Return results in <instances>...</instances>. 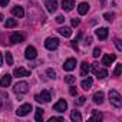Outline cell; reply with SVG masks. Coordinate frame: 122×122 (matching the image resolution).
Listing matches in <instances>:
<instances>
[{
    "label": "cell",
    "mask_w": 122,
    "mask_h": 122,
    "mask_svg": "<svg viewBox=\"0 0 122 122\" xmlns=\"http://www.w3.org/2000/svg\"><path fill=\"white\" fill-rule=\"evenodd\" d=\"M12 78H13V76H10L9 73L5 75L2 79H0V86H2V88H7V86L12 83Z\"/></svg>",
    "instance_id": "obj_14"
},
{
    "label": "cell",
    "mask_w": 122,
    "mask_h": 122,
    "mask_svg": "<svg viewBox=\"0 0 122 122\" xmlns=\"http://www.w3.org/2000/svg\"><path fill=\"white\" fill-rule=\"evenodd\" d=\"M109 102L115 108H121L122 106V96H121V93L118 91H115V89L109 91Z\"/></svg>",
    "instance_id": "obj_1"
},
{
    "label": "cell",
    "mask_w": 122,
    "mask_h": 122,
    "mask_svg": "<svg viewBox=\"0 0 122 122\" xmlns=\"http://www.w3.org/2000/svg\"><path fill=\"white\" fill-rule=\"evenodd\" d=\"M103 17H105L106 20L112 22V20H113V17H115V15H113V13H105V15H103Z\"/></svg>",
    "instance_id": "obj_31"
},
{
    "label": "cell",
    "mask_w": 122,
    "mask_h": 122,
    "mask_svg": "<svg viewBox=\"0 0 122 122\" xmlns=\"http://www.w3.org/2000/svg\"><path fill=\"white\" fill-rule=\"evenodd\" d=\"M71 119L75 121V122H81V121H82V115H81V112H79V111H72V113H71Z\"/></svg>",
    "instance_id": "obj_22"
},
{
    "label": "cell",
    "mask_w": 122,
    "mask_h": 122,
    "mask_svg": "<svg viewBox=\"0 0 122 122\" xmlns=\"http://www.w3.org/2000/svg\"><path fill=\"white\" fill-rule=\"evenodd\" d=\"M5 26H6L7 29H10V27H16V26H17V20H16V19H7V20L5 22Z\"/></svg>",
    "instance_id": "obj_24"
},
{
    "label": "cell",
    "mask_w": 122,
    "mask_h": 122,
    "mask_svg": "<svg viewBox=\"0 0 122 122\" xmlns=\"http://www.w3.org/2000/svg\"><path fill=\"white\" fill-rule=\"evenodd\" d=\"M102 119V113L98 112V111H92V118L91 121H101Z\"/></svg>",
    "instance_id": "obj_26"
},
{
    "label": "cell",
    "mask_w": 122,
    "mask_h": 122,
    "mask_svg": "<svg viewBox=\"0 0 122 122\" xmlns=\"http://www.w3.org/2000/svg\"><path fill=\"white\" fill-rule=\"evenodd\" d=\"M35 99L40 103V102H50V92H47V91H42V93L40 95H36L35 96Z\"/></svg>",
    "instance_id": "obj_6"
},
{
    "label": "cell",
    "mask_w": 122,
    "mask_h": 122,
    "mask_svg": "<svg viewBox=\"0 0 122 122\" xmlns=\"http://www.w3.org/2000/svg\"><path fill=\"white\" fill-rule=\"evenodd\" d=\"M89 71H91V66H89L86 62H82V63H81V75H82V76H86V75L89 73Z\"/></svg>",
    "instance_id": "obj_19"
},
{
    "label": "cell",
    "mask_w": 122,
    "mask_h": 122,
    "mask_svg": "<svg viewBox=\"0 0 122 122\" xmlns=\"http://www.w3.org/2000/svg\"><path fill=\"white\" fill-rule=\"evenodd\" d=\"M79 23H81V19H76V17H75V19H72V26H75V27H76V26H79Z\"/></svg>",
    "instance_id": "obj_34"
},
{
    "label": "cell",
    "mask_w": 122,
    "mask_h": 122,
    "mask_svg": "<svg viewBox=\"0 0 122 122\" xmlns=\"http://www.w3.org/2000/svg\"><path fill=\"white\" fill-rule=\"evenodd\" d=\"M5 59H6V62H7V66H12V65H13V56H12V53H10V52H7V53H6Z\"/></svg>",
    "instance_id": "obj_27"
},
{
    "label": "cell",
    "mask_w": 122,
    "mask_h": 122,
    "mask_svg": "<svg viewBox=\"0 0 122 122\" xmlns=\"http://www.w3.org/2000/svg\"><path fill=\"white\" fill-rule=\"evenodd\" d=\"M13 76L16 78H25V76H30V71L25 69V68H16L13 71Z\"/></svg>",
    "instance_id": "obj_8"
},
{
    "label": "cell",
    "mask_w": 122,
    "mask_h": 122,
    "mask_svg": "<svg viewBox=\"0 0 122 122\" xmlns=\"http://www.w3.org/2000/svg\"><path fill=\"white\" fill-rule=\"evenodd\" d=\"M56 22H57V23H63V22H65V17H63V16H60V15H59V16L56 17Z\"/></svg>",
    "instance_id": "obj_38"
},
{
    "label": "cell",
    "mask_w": 122,
    "mask_h": 122,
    "mask_svg": "<svg viewBox=\"0 0 122 122\" xmlns=\"http://www.w3.org/2000/svg\"><path fill=\"white\" fill-rule=\"evenodd\" d=\"M92 83H93L92 78H86V79H83V81L81 82V86H82L85 91H89V89L92 88Z\"/></svg>",
    "instance_id": "obj_16"
},
{
    "label": "cell",
    "mask_w": 122,
    "mask_h": 122,
    "mask_svg": "<svg viewBox=\"0 0 122 122\" xmlns=\"http://www.w3.org/2000/svg\"><path fill=\"white\" fill-rule=\"evenodd\" d=\"M30 111H32V105H30V103H23V105L16 111V115H17V116H26Z\"/></svg>",
    "instance_id": "obj_5"
},
{
    "label": "cell",
    "mask_w": 122,
    "mask_h": 122,
    "mask_svg": "<svg viewBox=\"0 0 122 122\" xmlns=\"http://www.w3.org/2000/svg\"><path fill=\"white\" fill-rule=\"evenodd\" d=\"M101 2H102V5H105V2H106V0H101Z\"/></svg>",
    "instance_id": "obj_44"
},
{
    "label": "cell",
    "mask_w": 122,
    "mask_h": 122,
    "mask_svg": "<svg viewBox=\"0 0 122 122\" xmlns=\"http://www.w3.org/2000/svg\"><path fill=\"white\" fill-rule=\"evenodd\" d=\"M95 75H96V78L98 79H105L106 76H108V71L106 69H98V72H95Z\"/></svg>",
    "instance_id": "obj_23"
},
{
    "label": "cell",
    "mask_w": 122,
    "mask_h": 122,
    "mask_svg": "<svg viewBox=\"0 0 122 122\" xmlns=\"http://www.w3.org/2000/svg\"><path fill=\"white\" fill-rule=\"evenodd\" d=\"M72 46H73V47L78 50V43H76V40H72Z\"/></svg>",
    "instance_id": "obj_41"
},
{
    "label": "cell",
    "mask_w": 122,
    "mask_h": 122,
    "mask_svg": "<svg viewBox=\"0 0 122 122\" xmlns=\"http://www.w3.org/2000/svg\"><path fill=\"white\" fill-rule=\"evenodd\" d=\"M35 119H36L37 122H42V119H43V109H42V108H37V109H36V116H35Z\"/></svg>",
    "instance_id": "obj_25"
},
{
    "label": "cell",
    "mask_w": 122,
    "mask_h": 122,
    "mask_svg": "<svg viewBox=\"0 0 122 122\" xmlns=\"http://www.w3.org/2000/svg\"><path fill=\"white\" fill-rule=\"evenodd\" d=\"M115 59H116L115 55L106 53V55H103V57H102V65H103V66H111V63L115 62Z\"/></svg>",
    "instance_id": "obj_10"
},
{
    "label": "cell",
    "mask_w": 122,
    "mask_h": 122,
    "mask_svg": "<svg viewBox=\"0 0 122 122\" xmlns=\"http://www.w3.org/2000/svg\"><path fill=\"white\" fill-rule=\"evenodd\" d=\"M45 6L49 13H55L57 9V0H45Z\"/></svg>",
    "instance_id": "obj_7"
},
{
    "label": "cell",
    "mask_w": 122,
    "mask_h": 122,
    "mask_svg": "<svg viewBox=\"0 0 122 122\" xmlns=\"http://www.w3.org/2000/svg\"><path fill=\"white\" fill-rule=\"evenodd\" d=\"M85 101H86V98H85V96H81V98H79L78 101H75V103L81 106V105H83V103H85Z\"/></svg>",
    "instance_id": "obj_33"
},
{
    "label": "cell",
    "mask_w": 122,
    "mask_h": 122,
    "mask_svg": "<svg viewBox=\"0 0 122 122\" xmlns=\"http://www.w3.org/2000/svg\"><path fill=\"white\" fill-rule=\"evenodd\" d=\"M57 32L62 35V36H65V37H69L71 35H72V30H71V27H68V26H65V27H60V29H57Z\"/></svg>",
    "instance_id": "obj_20"
},
{
    "label": "cell",
    "mask_w": 122,
    "mask_h": 122,
    "mask_svg": "<svg viewBox=\"0 0 122 122\" xmlns=\"http://www.w3.org/2000/svg\"><path fill=\"white\" fill-rule=\"evenodd\" d=\"M56 121H59V122H63L65 119H63L62 116H53V118H50V119H49V122H56Z\"/></svg>",
    "instance_id": "obj_32"
},
{
    "label": "cell",
    "mask_w": 122,
    "mask_h": 122,
    "mask_svg": "<svg viewBox=\"0 0 122 122\" xmlns=\"http://www.w3.org/2000/svg\"><path fill=\"white\" fill-rule=\"evenodd\" d=\"M65 82H66V83H69V85H73V83L76 82V78H75V76H72V75H68V76L65 78Z\"/></svg>",
    "instance_id": "obj_28"
},
{
    "label": "cell",
    "mask_w": 122,
    "mask_h": 122,
    "mask_svg": "<svg viewBox=\"0 0 122 122\" xmlns=\"http://www.w3.org/2000/svg\"><path fill=\"white\" fill-rule=\"evenodd\" d=\"M115 45H116L118 50H122V45H121V40H119V39H116V40H115Z\"/></svg>",
    "instance_id": "obj_37"
},
{
    "label": "cell",
    "mask_w": 122,
    "mask_h": 122,
    "mask_svg": "<svg viewBox=\"0 0 122 122\" xmlns=\"http://www.w3.org/2000/svg\"><path fill=\"white\" fill-rule=\"evenodd\" d=\"M91 42H92V37H91V36H88V37L85 39V45L88 46V45H91Z\"/></svg>",
    "instance_id": "obj_39"
},
{
    "label": "cell",
    "mask_w": 122,
    "mask_h": 122,
    "mask_svg": "<svg viewBox=\"0 0 122 122\" xmlns=\"http://www.w3.org/2000/svg\"><path fill=\"white\" fill-rule=\"evenodd\" d=\"M23 40H25V36H23L22 33H13V35L10 36V43H13V45L22 43Z\"/></svg>",
    "instance_id": "obj_12"
},
{
    "label": "cell",
    "mask_w": 122,
    "mask_h": 122,
    "mask_svg": "<svg viewBox=\"0 0 122 122\" xmlns=\"http://www.w3.org/2000/svg\"><path fill=\"white\" fill-rule=\"evenodd\" d=\"M92 55H93L95 57H98V56L101 55V49H99V47H95V49H93V53H92Z\"/></svg>",
    "instance_id": "obj_35"
},
{
    "label": "cell",
    "mask_w": 122,
    "mask_h": 122,
    "mask_svg": "<svg viewBox=\"0 0 122 122\" xmlns=\"http://www.w3.org/2000/svg\"><path fill=\"white\" fill-rule=\"evenodd\" d=\"M69 93H71V95H76V88H73V86H72V88L69 89Z\"/></svg>",
    "instance_id": "obj_40"
},
{
    "label": "cell",
    "mask_w": 122,
    "mask_h": 122,
    "mask_svg": "<svg viewBox=\"0 0 122 122\" xmlns=\"http://www.w3.org/2000/svg\"><path fill=\"white\" fill-rule=\"evenodd\" d=\"M53 109H55L56 112H65V111L68 109V102H66L65 99H59V101L53 105Z\"/></svg>",
    "instance_id": "obj_4"
},
{
    "label": "cell",
    "mask_w": 122,
    "mask_h": 122,
    "mask_svg": "<svg viewBox=\"0 0 122 122\" xmlns=\"http://www.w3.org/2000/svg\"><path fill=\"white\" fill-rule=\"evenodd\" d=\"M108 33H109V30H108L106 27H101V29L96 30V36H98L101 40H105V39L108 37Z\"/></svg>",
    "instance_id": "obj_15"
},
{
    "label": "cell",
    "mask_w": 122,
    "mask_h": 122,
    "mask_svg": "<svg viewBox=\"0 0 122 122\" xmlns=\"http://www.w3.org/2000/svg\"><path fill=\"white\" fill-rule=\"evenodd\" d=\"M45 46H46V49H49V50H55V49L59 46V39H57V37H47L46 42H45Z\"/></svg>",
    "instance_id": "obj_3"
},
{
    "label": "cell",
    "mask_w": 122,
    "mask_h": 122,
    "mask_svg": "<svg viewBox=\"0 0 122 122\" xmlns=\"http://www.w3.org/2000/svg\"><path fill=\"white\" fill-rule=\"evenodd\" d=\"M46 73H47V76H49L50 79H55V78H56V72H55L53 69H47Z\"/></svg>",
    "instance_id": "obj_30"
},
{
    "label": "cell",
    "mask_w": 122,
    "mask_h": 122,
    "mask_svg": "<svg viewBox=\"0 0 122 122\" xmlns=\"http://www.w3.org/2000/svg\"><path fill=\"white\" fill-rule=\"evenodd\" d=\"M75 68H76V59H73V57H69L66 62H65V65H63V69L68 71V72L73 71Z\"/></svg>",
    "instance_id": "obj_11"
},
{
    "label": "cell",
    "mask_w": 122,
    "mask_h": 122,
    "mask_svg": "<svg viewBox=\"0 0 122 122\" xmlns=\"http://www.w3.org/2000/svg\"><path fill=\"white\" fill-rule=\"evenodd\" d=\"M13 91H15V93H17V95L27 93V91H29V85H27V82H25V81H22V82H17V83L15 85Z\"/></svg>",
    "instance_id": "obj_2"
},
{
    "label": "cell",
    "mask_w": 122,
    "mask_h": 122,
    "mask_svg": "<svg viewBox=\"0 0 122 122\" xmlns=\"http://www.w3.org/2000/svg\"><path fill=\"white\" fill-rule=\"evenodd\" d=\"M3 65V56H2V52H0V66Z\"/></svg>",
    "instance_id": "obj_42"
},
{
    "label": "cell",
    "mask_w": 122,
    "mask_h": 122,
    "mask_svg": "<svg viewBox=\"0 0 122 122\" xmlns=\"http://www.w3.org/2000/svg\"><path fill=\"white\" fill-rule=\"evenodd\" d=\"M88 10H89V5H88V3H85V2H83V3H81V5H79V7H78V12H79V15H81V16L86 15V13H88Z\"/></svg>",
    "instance_id": "obj_18"
},
{
    "label": "cell",
    "mask_w": 122,
    "mask_h": 122,
    "mask_svg": "<svg viewBox=\"0 0 122 122\" xmlns=\"http://www.w3.org/2000/svg\"><path fill=\"white\" fill-rule=\"evenodd\" d=\"M9 2H10V0H0V6H2V7H6V6L9 5Z\"/></svg>",
    "instance_id": "obj_36"
},
{
    "label": "cell",
    "mask_w": 122,
    "mask_h": 122,
    "mask_svg": "<svg viewBox=\"0 0 122 122\" xmlns=\"http://www.w3.org/2000/svg\"><path fill=\"white\" fill-rule=\"evenodd\" d=\"M93 102L98 103V105H101V103L103 102V92H96V93L93 95Z\"/></svg>",
    "instance_id": "obj_21"
},
{
    "label": "cell",
    "mask_w": 122,
    "mask_h": 122,
    "mask_svg": "<svg viewBox=\"0 0 122 122\" xmlns=\"http://www.w3.org/2000/svg\"><path fill=\"white\" fill-rule=\"evenodd\" d=\"M12 13H13L16 17H23V16H25V10H23V7H20V6H15V7L12 9Z\"/></svg>",
    "instance_id": "obj_17"
},
{
    "label": "cell",
    "mask_w": 122,
    "mask_h": 122,
    "mask_svg": "<svg viewBox=\"0 0 122 122\" xmlns=\"http://www.w3.org/2000/svg\"><path fill=\"white\" fill-rule=\"evenodd\" d=\"M75 7V0H63L62 2V9L66 12H71Z\"/></svg>",
    "instance_id": "obj_13"
},
{
    "label": "cell",
    "mask_w": 122,
    "mask_h": 122,
    "mask_svg": "<svg viewBox=\"0 0 122 122\" xmlns=\"http://www.w3.org/2000/svg\"><path fill=\"white\" fill-rule=\"evenodd\" d=\"M2 19H3V15H2V13H0V20H2Z\"/></svg>",
    "instance_id": "obj_43"
},
{
    "label": "cell",
    "mask_w": 122,
    "mask_h": 122,
    "mask_svg": "<svg viewBox=\"0 0 122 122\" xmlns=\"http://www.w3.org/2000/svg\"><path fill=\"white\" fill-rule=\"evenodd\" d=\"M121 72H122V65H121V63H118V65H116V68H115L113 76H119V75H121Z\"/></svg>",
    "instance_id": "obj_29"
},
{
    "label": "cell",
    "mask_w": 122,
    "mask_h": 122,
    "mask_svg": "<svg viewBox=\"0 0 122 122\" xmlns=\"http://www.w3.org/2000/svg\"><path fill=\"white\" fill-rule=\"evenodd\" d=\"M25 56H26V59L33 60V59L37 56V52H36V49H35L33 46H27L26 50H25Z\"/></svg>",
    "instance_id": "obj_9"
},
{
    "label": "cell",
    "mask_w": 122,
    "mask_h": 122,
    "mask_svg": "<svg viewBox=\"0 0 122 122\" xmlns=\"http://www.w3.org/2000/svg\"><path fill=\"white\" fill-rule=\"evenodd\" d=\"M0 106H2V101H0Z\"/></svg>",
    "instance_id": "obj_45"
}]
</instances>
